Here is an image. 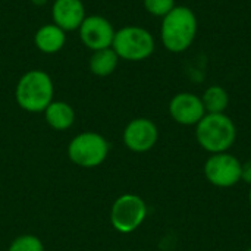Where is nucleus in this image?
I'll list each match as a JSON object with an SVG mask.
<instances>
[{
    "mask_svg": "<svg viewBox=\"0 0 251 251\" xmlns=\"http://www.w3.org/2000/svg\"><path fill=\"white\" fill-rule=\"evenodd\" d=\"M199 22L193 9L188 6H175L160 24V41L171 53L188 50L197 37Z\"/></svg>",
    "mask_w": 251,
    "mask_h": 251,
    "instance_id": "f257e3e1",
    "label": "nucleus"
},
{
    "mask_svg": "<svg viewBox=\"0 0 251 251\" xmlns=\"http://www.w3.org/2000/svg\"><path fill=\"white\" fill-rule=\"evenodd\" d=\"M54 85L51 76L41 69L25 72L15 88V99L21 109L29 113H40L53 101Z\"/></svg>",
    "mask_w": 251,
    "mask_h": 251,
    "instance_id": "f03ea898",
    "label": "nucleus"
},
{
    "mask_svg": "<svg viewBox=\"0 0 251 251\" xmlns=\"http://www.w3.org/2000/svg\"><path fill=\"white\" fill-rule=\"evenodd\" d=\"M196 138L210 154L225 153L237 140V126L225 113H206L196 125Z\"/></svg>",
    "mask_w": 251,
    "mask_h": 251,
    "instance_id": "7ed1b4c3",
    "label": "nucleus"
},
{
    "mask_svg": "<svg viewBox=\"0 0 251 251\" xmlns=\"http://www.w3.org/2000/svg\"><path fill=\"white\" fill-rule=\"evenodd\" d=\"M112 49L122 60L141 62L153 54L156 49V41L149 29L143 26L129 25L115 32Z\"/></svg>",
    "mask_w": 251,
    "mask_h": 251,
    "instance_id": "20e7f679",
    "label": "nucleus"
},
{
    "mask_svg": "<svg viewBox=\"0 0 251 251\" xmlns=\"http://www.w3.org/2000/svg\"><path fill=\"white\" fill-rule=\"evenodd\" d=\"M109 154L107 140L97 132H82L74 137L68 146V157L81 168L100 166Z\"/></svg>",
    "mask_w": 251,
    "mask_h": 251,
    "instance_id": "39448f33",
    "label": "nucleus"
},
{
    "mask_svg": "<svg viewBox=\"0 0 251 251\" xmlns=\"http://www.w3.org/2000/svg\"><path fill=\"white\" fill-rule=\"evenodd\" d=\"M147 216V204L137 194L119 196L110 209V224L121 234H131L138 229Z\"/></svg>",
    "mask_w": 251,
    "mask_h": 251,
    "instance_id": "423d86ee",
    "label": "nucleus"
},
{
    "mask_svg": "<svg viewBox=\"0 0 251 251\" xmlns=\"http://www.w3.org/2000/svg\"><path fill=\"white\" fill-rule=\"evenodd\" d=\"M243 163L231 153L212 154L204 163L206 179L218 188H231L241 181Z\"/></svg>",
    "mask_w": 251,
    "mask_h": 251,
    "instance_id": "0eeeda50",
    "label": "nucleus"
},
{
    "mask_svg": "<svg viewBox=\"0 0 251 251\" xmlns=\"http://www.w3.org/2000/svg\"><path fill=\"white\" fill-rule=\"evenodd\" d=\"M78 31L82 44L93 51L112 47L116 32L112 22L101 15L85 16Z\"/></svg>",
    "mask_w": 251,
    "mask_h": 251,
    "instance_id": "6e6552de",
    "label": "nucleus"
},
{
    "mask_svg": "<svg viewBox=\"0 0 251 251\" xmlns=\"http://www.w3.org/2000/svg\"><path fill=\"white\" fill-rule=\"evenodd\" d=\"M124 144L134 153H146L151 150L159 140L156 124L147 118L132 119L124 129Z\"/></svg>",
    "mask_w": 251,
    "mask_h": 251,
    "instance_id": "1a4fd4ad",
    "label": "nucleus"
},
{
    "mask_svg": "<svg viewBox=\"0 0 251 251\" xmlns=\"http://www.w3.org/2000/svg\"><path fill=\"white\" fill-rule=\"evenodd\" d=\"M169 115L179 125L196 126L206 115V110L201 97L185 91V93H178L171 99Z\"/></svg>",
    "mask_w": 251,
    "mask_h": 251,
    "instance_id": "9d476101",
    "label": "nucleus"
},
{
    "mask_svg": "<svg viewBox=\"0 0 251 251\" xmlns=\"http://www.w3.org/2000/svg\"><path fill=\"white\" fill-rule=\"evenodd\" d=\"M53 24L66 31H75L85 19V6L82 0H54L51 4Z\"/></svg>",
    "mask_w": 251,
    "mask_h": 251,
    "instance_id": "9b49d317",
    "label": "nucleus"
},
{
    "mask_svg": "<svg viewBox=\"0 0 251 251\" xmlns=\"http://www.w3.org/2000/svg\"><path fill=\"white\" fill-rule=\"evenodd\" d=\"M34 43L41 53L54 54L63 49L66 43V32L53 22L46 24L37 29L34 35Z\"/></svg>",
    "mask_w": 251,
    "mask_h": 251,
    "instance_id": "f8f14e48",
    "label": "nucleus"
},
{
    "mask_svg": "<svg viewBox=\"0 0 251 251\" xmlns=\"http://www.w3.org/2000/svg\"><path fill=\"white\" fill-rule=\"evenodd\" d=\"M46 122L56 131H66L74 125L75 112L66 101H51L44 110Z\"/></svg>",
    "mask_w": 251,
    "mask_h": 251,
    "instance_id": "ddd939ff",
    "label": "nucleus"
},
{
    "mask_svg": "<svg viewBox=\"0 0 251 251\" xmlns=\"http://www.w3.org/2000/svg\"><path fill=\"white\" fill-rule=\"evenodd\" d=\"M119 60L121 59L118 57L116 51L112 47H107V49L93 51L88 66H90L91 74L97 76H109L116 71Z\"/></svg>",
    "mask_w": 251,
    "mask_h": 251,
    "instance_id": "4468645a",
    "label": "nucleus"
},
{
    "mask_svg": "<svg viewBox=\"0 0 251 251\" xmlns=\"http://www.w3.org/2000/svg\"><path fill=\"white\" fill-rule=\"evenodd\" d=\"M201 101L206 113H225L229 106V94L221 85H210L204 90Z\"/></svg>",
    "mask_w": 251,
    "mask_h": 251,
    "instance_id": "2eb2a0df",
    "label": "nucleus"
},
{
    "mask_svg": "<svg viewBox=\"0 0 251 251\" xmlns=\"http://www.w3.org/2000/svg\"><path fill=\"white\" fill-rule=\"evenodd\" d=\"M7 251H44V244L41 243L38 237L25 234V235L16 237L10 243Z\"/></svg>",
    "mask_w": 251,
    "mask_h": 251,
    "instance_id": "dca6fc26",
    "label": "nucleus"
},
{
    "mask_svg": "<svg viewBox=\"0 0 251 251\" xmlns=\"http://www.w3.org/2000/svg\"><path fill=\"white\" fill-rule=\"evenodd\" d=\"M144 9L157 18H163L166 16L176 4L175 0H143Z\"/></svg>",
    "mask_w": 251,
    "mask_h": 251,
    "instance_id": "f3484780",
    "label": "nucleus"
},
{
    "mask_svg": "<svg viewBox=\"0 0 251 251\" xmlns=\"http://www.w3.org/2000/svg\"><path fill=\"white\" fill-rule=\"evenodd\" d=\"M241 181L251 185V160H247L241 166Z\"/></svg>",
    "mask_w": 251,
    "mask_h": 251,
    "instance_id": "a211bd4d",
    "label": "nucleus"
},
{
    "mask_svg": "<svg viewBox=\"0 0 251 251\" xmlns=\"http://www.w3.org/2000/svg\"><path fill=\"white\" fill-rule=\"evenodd\" d=\"M31 1H32V4H35V6H43V4L47 3V0H31Z\"/></svg>",
    "mask_w": 251,
    "mask_h": 251,
    "instance_id": "6ab92c4d",
    "label": "nucleus"
},
{
    "mask_svg": "<svg viewBox=\"0 0 251 251\" xmlns=\"http://www.w3.org/2000/svg\"><path fill=\"white\" fill-rule=\"evenodd\" d=\"M249 201H250V204H251V188H250V191H249Z\"/></svg>",
    "mask_w": 251,
    "mask_h": 251,
    "instance_id": "aec40b11",
    "label": "nucleus"
},
{
    "mask_svg": "<svg viewBox=\"0 0 251 251\" xmlns=\"http://www.w3.org/2000/svg\"><path fill=\"white\" fill-rule=\"evenodd\" d=\"M247 251H251V247H250V249H249V250H247Z\"/></svg>",
    "mask_w": 251,
    "mask_h": 251,
    "instance_id": "412c9836",
    "label": "nucleus"
}]
</instances>
